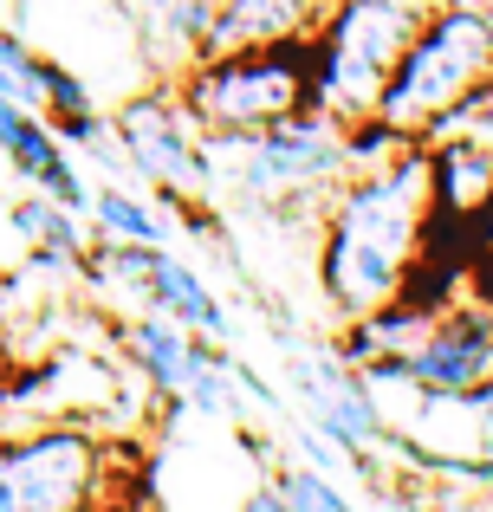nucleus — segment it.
<instances>
[{
  "mask_svg": "<svg viewBox=\"0 0 493 512\" xmlns=\"http://www.w3.org/2000/svg\"><path fill=\"white\" fill-rule=\"evenodd\" d=\"M150 454L78 422L0 435V512H124Z\"/></svg>",
  "mask_w": 493,
  "mask_h": 512,
  "instance_id": "2",
  "label": "nucleus"
},
{
  "mask_svg": "<svg viewBox=\"0 0 493 512\" xmlns=\"http://www.w3.org/2000/svg\"><path fill=\"white\" fill-rule=\"evenodd\" d=\"M117 338H124V357H130V370L143 376V389H156L163 402L189 396L202 338H189L182 325H169V318H156V312H130L124 325H117Z\"/></svg>",
  "mask_w": 493,
  "mask_h": 512,
  "instance_id": "12",
  "label": "nucleus"
},
{
  "mask_svg": "<svg viewBox=\"0 0 493 512\" xmlns=\"http://www.w3.org/2000/svg\"><path fill=\"white\" fill-rule=\"evenodd\" d=\"M91 221H98L111 240H124V247H163V234H169L163 214H156V201L130 195V188H111V182L91 188Z\"/></svg>",
  "mask_w": 493,
  "mask_h": 512,
  "instance_id": "14",
  "label": "nucleus"
},
{
  "mask_svg": "<svg viewBox=\"0 0 493 512\" xmlns=\"http://www.w3.org/2000/svg\"><path fill=\"white\" fill-rule=\"evenodd\" d=\"M182 98V111L195 117L208 143L221 137H260L273 124L318 111V59L312 39L292 46H253V52H215L195 72L169 78Z\"/></svg>",
  "mask_w": 493,
  "mask_h": 512,
  "instance_id": "4",
  "label": "nucleus"
},
{
  "mask_svg": "<svg viewBox=\"0 0 493 512\" xmlns=\"http://www.w3.org/2000/svg\"><path fill=\"white\" fill-rule=\"evenodd\" d=\"M137 312H156V318H169V325H182L189 338H208V344L228 338V312H221V299L208 292V279L195 273V266H182L176 253H163V247L143 266Z\"/></svg>",
  "mask_w": 493,
  "mask_h": 512,
  "instance_id": "11",
  "label": "nucleus"
},
{
  "mask_svg": "<svg viewBox=\"0 0 493 512\" xmlns=\"http://www.w3.org/2000/svg\"><path fill=\"white\" fill-rule=\"evenodd\" d=\"M266 480H273V493L286 500V512H357V506H351V493H344L331 474L305 467L299 454L273 461V467H266Z\"/></svg>",
  "mask_w": 493,
  "mask_h": 512,
  "instance_id": "15",
  "label": "nucleus"
},
{
  "mask_svg": "<svg viewBox=\"0 0 493 512\" xmlns=\"http://www.w3.org/2000/svg\"><path fill=\"white\" fill-rule=\"evenodd\" d=\"M409 512H474V506L461 500L455 487H435V493H422V500H409Z\"/></svg>",
  "mask_w": 493,
  "mask_h": 512,
  "instance_id": "16",
  "label": "nucleus"
},
{
  "mask_svg": "<svg viewBox=\"0 0 493 512\" xmlns=\"http://www.w3.org/2000/svg\"><path fill=\"white\" fill-rule=\"evenodd\" d=\"M13 363V350H7V312H0V370Z\"/></svg>",
  "mask_w": 493,
  "mask_h": 512,
  "instance_id": "19",
  "label": "nucleus"
},
{
  "mask_svg": "<svg viewBox=\"0 0 493 512\" xmlns=\"http://www.w3.org/2000/svg\"><path fill=\"white\" fill-rule=\"evenodd\" d=\"M429 7L416 0H338L331 20L318 26L312 59H318V111L331 124L357 130L377 117L396 65L409 59Z\"/></svg>",
  "mask_w": 493,
  "mask_h": 512,
  "instance_id": "5",
  "label": "nucleus"
},
{
  "mask_svg": "<svg viewBox=\"0 0 493 512\" xmlns=\"http://www.w3.org/2000/svg\"><path fill=\"white\" fill-rule=\"evenodd\" d=\"M416 7H429V13H435V7H442V0H416Z\"/></svg>",
  "mask_w": 493,
  "mask_h": 512,
  "instance_id": "20",
  "label": "nucleus"
},
{
  "mask_svg": "<svg viewBox=\"0 0 493 512\" xmlns=\"http://www.w3.org/2000/svg\"><path fill=\"white\" fill-rule=\"evenodd\" d=\"M241 512H286V500L273 493V480H260V487H253L247 500H241Z\"/></svg>",
  "mask_w": 493,
  "mask_h": 512,
  "instance_id": "17",
  "label": "nucleus"
},
{
  "mask_svg": "<svg viewBox=\"0 0 493 512\" xmlns=\"http://www.w3.org/2000/svg\"><path fill=\"white\" fill-rule=\"evenodd\" d=\"M111 130H117V150L130 156V169L143 175V188H150L156 201H169V208H202L215 163H208V137L195 130V117L182 111L176 85L130 98L124 111L111 117Z\"/></svg>",
  "mask_w": 493,
  "mask_h": 512,
  "instance_id": "7",
  "label": "nucleus"
},
{
  "mask_svg": "<svg viewBox=\"0 0 493 512\" xmlns=\"http://www.w3.org/2000/svg\"><path fill=\"white\" fill-rule=\"evenodd\" d=\"M493 91V13L481 0H442L422 20L409 59L396 65L377 117L396 143H422L435 130H455L461 111H474Z\"/></svg>",
  "mask_w": 493,
  "mask_h": 512,
  "instance_id": "3",
  "label": "nucleus"
},
{
  "mask_svg": "<svg viewBox=\"0 0 493 512\" xmlns=\"http://www.w3.org/2000/svg\"><path fill=\"white\" fill-rule=\"evenodd\" d=\"M435 214V156L409 143L390 163L357 169L318 214V292L344 325L403 305Z\"/></svg>",
  "mask_w": 493,
  "mask_h": 512,
  "instance_id": "1",
  "label": "nucleus"
},
{
  "mask_svg": "<svg viewBox=\"0 0 493 512\" xmlns=\"http://www.w3.org/2000/svg\"><path fill=\"white\" fill-rule=\"evenodd\" d=\"M468 409H474V415H481V422L493 428V383H487V389H481V396H474V402H468Z\"/></svg>",
  "mask_w": 493,
  "mask_h": 512,
  "instance_id": "18",
  "label": "nucleus"
},
{
  "mask_svg": "<svg viewBox=\"0 0 493 512\" xmlns=\"http://www.w3.org/2000/svg\"><path fill=\"white\" fill-rule=\"evenodd\" d=\"M481 7H487V13H493V0H481Z\"/></svg>",
  "mask_w": 493,
  "mask_h": 512,
  "instance_id": "21",
  "label": "nucleus"
},
{
  "mask_svg": "<svg viewBox=\"0 0 493 512\" xmlns=\"http://www.w3.org/2000/svg\"><path fill=\"white\" fill-rule=\"evenodd\" d=\"M13 227L26 234V247H33V266H85V227H78L72 208H59L52 195H26L20 208H13Z\"/></svg>",
  "mask_w": 493,
  "mask_h": 512,
  "instance_id": "13",
  "label": "nucleus"
},
{
  "mask_svg": "<svg viewBox=\"0 0 493 512\" xmlns=\"http://www.w3.org/2000/svg\"><path fill=\"white\" fill-rule=\"evenodd\" d=\"M234 143V188L253 195L260 208H286V201H318L338 195L357 175V143L344 124H331L325 111L292 117V124H273L260 137H221Z\"/></svg>",
  "mask_w": 493,
  "mask_h": 512,
  "instance_id": "6",
  "label": "nucleus"
},
{
  "mask_svg": "<svg viewBox=\"0 0 493 512\" xmlns=\"http://www.w3.org/2000/svg\"><path fill=\"white\" fill-rule=\"evenodd\" d=\"M409 389L429 402H474L493 383V312L487 305H448L429 318L416 350H403Z\"/></svg>",
  "mask_w": 493,
  "mask_h": 512,
  "instance_id": "8",
  "label": "nucleus"
},
{
  "mask_svg": "<svg viewBox=\"0 0 493 512\" xmlns=\"http://www.w3.org/2000/svg\"><path fill=\"white\" fill-rule=\"evenodd\" d=\"M0 98H13L33 117H46L59 143H98L104 137L85 78H72L59 59H46V52H33L20 33H0Z\"/></svg>",
  "mask_w": 493,
  "mask_h": 512,
  "instance_id": "9",
  "label": "nucleus"
},
{
  "mask_svg": "<svg viewBox=\"0 0 493 512\" xmlns=\"http://www.w3.org/2000/svg\"><path fill=\"white\" fill-rule=\"evenodd\" d=\"M338 0H215V52H253V46H292L318 39Z\"/></svg>",
  "mask_w": 493,
  "mask_h": 512,
  "instance_id": "10",
  "label": "nucleus"
}]
</instances>
